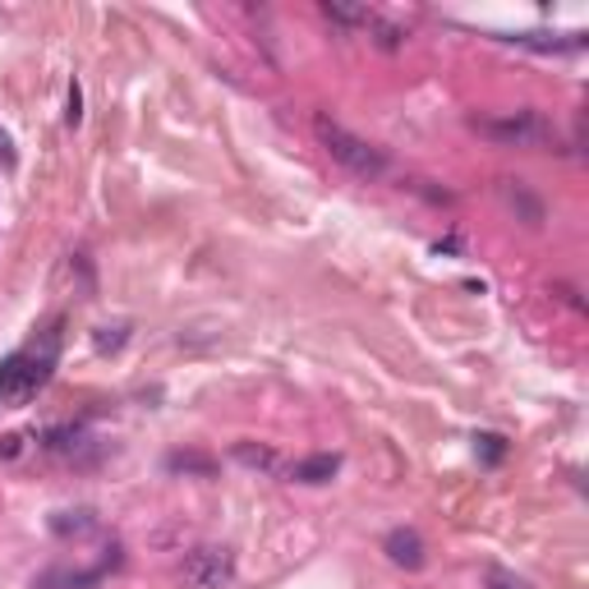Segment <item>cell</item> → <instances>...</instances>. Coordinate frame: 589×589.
Instances as JSON below:
<instances>
[{"mask_svg":"<svg viewBox=\"0 0 589 589\" xmlns=\"http://www.w3.org/2000/svg\"><path fill=\"white\" fill-rule=\"evenodd\" d=\"M56 360H60V332H47L33 351L10 355L0 364V405H28L37 391L51 382Z\"/></svg>","mask_w":589,"mask_h":589,"instance_id":"6da1fadb","label":"cell"},{"mask_svg":"<svg viewBox=\"0 0 589 589\" xmlns=\"http://www.w3.org/2000/svg\"><path fill=\"white\" fill-rule=\"evenodd\" d=\"M314 134H318V143L327 148V157L332 162H341L351 176H364V180H378L382 170H387V157L374 148V143H364L360 134H351L345 125H337V120H327V116H314Z\"/></svg>","mask_w":589,"mask_h":589,"instance_id":"7a4b0ae2","label":"cell"},{"mask_svg":"<svg viewBox=\"0 0 589 589\" xmlns=\"http://www.w3.org/2000/svg\"><path fill=\"white\" fill-rule=\"evenodd\" d=\"M474 129L497 139V143H507V148H549V143H557V129L539 111H516L507 120H474Z\"/></svg>","mask_w":589,"mask_h":589,"instance_id":"3957f363","label":"cell"},{"mask_svg":"<svg viewBox=\"0 0 589 589\" xmlns=\"http://www.w3.org/2000/svg\"><path fill=\"white\" fill-rule=\"evenodd\" d=\"M180 580L189 589H231L235 585V553L231 549H193L180 562Z\"/></svg>","mask_w":589,"mask_h":589,"instance_id":"277c9868","label":"cell"},{"mask_svg":"<svg viewBox=\"0 0 589 589\" xmlns=\"http://www.w3.org/2000/svg\"><path fill=\"white\" fill-rule=\"evenodd\" d=\"M382 549H387V557L397 566H405V572H420V566H424V539L414 530H391L382 539Z\"/></svg>","mask_w":589,"mask_h":589,"instance_id":"5b68a950","label":"cell"},{"mask_svg":"<svg viewBox=\"0 0 589 589\" xmlns=\"http://www.w3.org/2000/svg\"><path fill=\"white\" fill-rule=\"evenodd\" d=\"M341 470V456H304V461H295L291 466V479L295 484H327V479H332Z\"/></svg>","mask_w":589,"mask_h":589,"instance_id":"8992f818","label":"cell"},{"mask_svg":"<svg viewBox=\"0 0 589 589\" xmlns=\"http://www.w3.org/2000/svg\"><path fill=\"white\" fill-rule=\"evenodd\" d=\"M235 461L254 466V470H276V451L272 447H254V443H235Z\"/></svg>","mask_w":589,"mask_h":589,"instance_id":"52a82bcc","label":"cell"},{"mask_svg":"<svg viewBox=\"0 0 589 589\" xmlns=\"http://www.w3.org/2000/svg\"><path fill=\"white\" fill-rule=\"evenodd\" d=\"M327 19H337V24H374V10H364V5H327Z\"/></svg>","mask_w":589,"mask_h":589,"instance_id":"ba28073f","label":"cell"},{"mask_svg":"<svg viewBox=\"0 0 589 589\" xmlns=\"http://www.w3.org/2000/svg\"><path fill=\"white\" fill-rule=\"evenodd\" d=\"M83 120V89H79V79H70V97H64V125L79 129Z\"/></svg>","mask_w":589,"mask_h":589,"instance_id":"9c48e42d","label":"cell"},{"mask_svg":"<svg viewBox=\"0 0 589 589\" xmlns=\"http://www.w3.org/2000/svg\"><path fill=\"white\" fill-rule=\"evenodd\" d=\"M474 443H479V456H484L488 466H497L502 456H507V447H502V438H497V433H479Z\"/></svg>","mask_w":589,"mask_h":589,"instance_id":"30bf717a","label":"cell"},{"mask_svg":"<svg viewBox=\"0 0 589 589\" xmlns=\"http://www.w3.org/2000/svg\"><path fill=\"white\" fill-rule=\"evenodd\" d=\"M93 345H97V351H120V345H125V327H97Z\"/></svg>","mask_w":589,"mask_h":589,"instance_id":"8fae6325","label":"cell"},{"mask_svg":"<svg viewBox=\"0 0 589 589\" xmlns=\"http://www.w3.org/2000/svg\"><path fill=\"white\" fill-rule=\"evenodd\" d=\"M170 470H212V461H203V456H170Z\"/></svg>","mask_w":589,"mask_h":589,"instance_id":"7c38bea8","label":"cell"},{"mask_svg":"<svg viewBox=\"0 0 589 589\" xmlns=\"http://www.w3.org/2000/svg\"><path fill=\"white\" fill-rule=\"evenodd\" d=\"M0 157L14 162V148H10V139H5V134H0Z\"/></svg>","mask_w":589,"mask_h":589,"instance_id":"4fadbf2b","label":"cell"}]
</instances>
